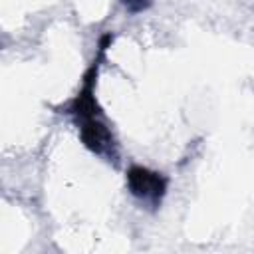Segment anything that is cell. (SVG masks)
Instances as JSON below:
<instances>
[{
  "label": "cell",
  "instance_id": "3",
  "mask_svg": "<svg viewBox=\"0 0 254 254\" xmlns=\"http://www.w3.org/2000/svg\"><path fill=\"white\" fill-rule=\"evenodd\" d=\"M151 2H153V0H123L125 8H127L129 12H133V14H137V12H143V10H147V8L151 6Z\"/></svg>",
  "mask_w": 254,
  "mask_h": 254
},
{
  "label": "cell",
  "instance_id": "1",
  "mask_svg": "<svg viewBox=\"0 0 254 254\" xmlns=\"http://www.w3.org/2000/svg\"><path fill=\"white\" fill-rule=\"evenodd\" d=\"M111 42H113L111 32H107L99 38L95 56H93L89 67L83 71L81 85H79L77 93L73 95V99L65 103L64 113L71 117L75 129H77L79 141L89 153L115 163L117 161V141H115V135H113L105 115H103L97 95H95L99 67L105 60L107 48H111Z\"/></svg>",
  "mask_w": 254,
  "mask_h": 254
},
{
  "label": "cell",
  "instance_id": "2",
  "mask_svg": "<svg viewBox=\"0 0 254 254\" xmlns=\"http://www.w3.org/2000/svg\"><path fill=\"white\" fill-rule=\"evenodd\" d=\"M125 185H127V190L141 202L157 208L167 190H169V179L159 173V171H153L149 167H143V165H129L127 171H125Z\"/></svg>",
  "mask_w": 254,
  "mask_h": 254
}]
</instances>
